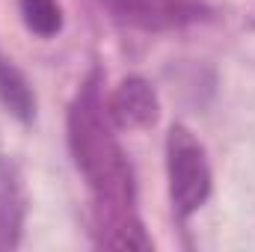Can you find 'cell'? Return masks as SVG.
Listing matches in <instances>:
<instances>
[{
	"instance_id": "obj_1",
	"label": "cell",
	"mask_w": 255,
	"mask_h": 252,
	"mask_svg": "<svg viewBox=\"0 0 255 252\" xmlns=\"http://www.w3.org/2000/svg\"><path fill=\"white\" fill-rule=\"evenodd\" d=\"M68 148L92 193L98 244L110 250H151V238L136 214L133 169L113 133L98 71L83 80L68 107Z\"/></svg>"
},
{
	"instance_id": "obj_2",
	"label": "cell",
	"mask_w": 255,
	"mask_h": 252,
	"mask_svg": "<svg viewBox=\"0 0 255 252\" xmlns=\"http://www.w3.org/2000/svg\"><path fill=\"white\" fill-rule=\"evenodd\" d=\"M166 175H169V202L178 220L193 217L211 196V166L202 142L190 127L172 125L166 136Z\"/></svg>"
},
{
	"instance_id": "obj_3",
	"label": "cell",
	"mask_w": 255,
	"mask_h": 252,
	"mask_svg": "<svg viewBox=\"0 0 255 252\" xmlns=\"http://www.w3.org/2000/svg\"><path fill=\"white\" fill-rule=\"evenodd\" d=\"M101 6L113 21L145 33L184 30L211 18V9L202 0H101Z\"/></svg>"
},
{
	"instance_id": "obj_4",
	"label": "cell",
	"mask_w": 255,
	"mask_h": 252,
	"mask_svg": "<svg viewBox=\"0 0 255 252\" xmlns=\"http://www.w3.org/2000/svg\"><path fill=\"white\" fill-rule=\"evenodd\" d=\"M107 116L119 130H142L157 122V95L145 77H125L107 98Z\"/></svg>"
},
{
	"instance_id": "obj_5",
	"label": "cell",
	"mask_w": 255,
	"mask_h": 252,
	"mask_svg": "<svg viewBox=\"0 0 255 252\" xmlns=\"http://www.w3.org/2000/svg\"><path fill=\"white\" fill-rule=\"evenodd\" d=\"M24 190L12 163L0 160V250H15L24 229Z\"/></svg>"
},
{
	"instance_id": "obj_6",
	"label": "cell",
	"mask_w": 255,
	"mask_h": 252,
	"mask_svg": "<svg viewBox=\"0 0 255 252\" xmlns=\"http://www.w3.org/2000/svg\"><path fill=\"white\" fill-rule=\"evenodd\" d=\"M0 104L21 122H30L36 113V95L27 77L3 57H0Z\"/></svg>"
},
{
	"instance_id": "obj_7",
	"label": "cell",
	"mask_w": 255,
	"mask_h": 252,
	"mask_svg": "<svg viewBox=\"0 0 255 252\" xmlns=\"http://www.w3.org/2000/svg\"><path fill=\"white\" fill-rule=\"evenodd\" d=\"M18 9L27 30L42 39H54L63 30V9L57 0H18Z\"/></svg>"
}]
</instances>
